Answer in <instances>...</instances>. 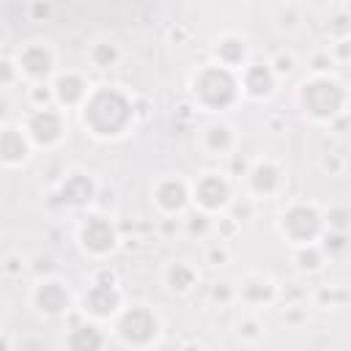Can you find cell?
<instances>
[{"instance_id": "cell-1", "label": "cell", "mask_w": 351, "mask_h": 351, "mask_svg": "<svg viewBox=\"0 0 351 351\" xmlns=\"http://www.w3.org/2000/svg\"><path fill=\"white\" fill-rule=\"evenodd\" d=\"M80 115H82V126L93 137L112 140V137H121L132 126L134 104L123 90L101 85L88 93V99L80 107Z\"/></svg>"}, {"instance_id": "cell-2", "label": "cell", "mask_w": 351, "mask_h": 351, "mask_svg": "<svg viewBox=\"0 0 351 351\" xmlns=\"http://www.w3.org/2000/svg\"><path fill=\"white\" fill-rule=\"evenodd\" d=\"M189 90H192L195 104H200L208 112H219V110H228L239 99V77L233 69L211 63L192 74Z\"/></svg>"}, {"instance_id": "cell-3", "label": "cell", "mask_w": 351, "mask_h": 351, "mask_svg": "<svg viewBox=\"0 0 351 351\" xmlns=\"http://www.w3.org/2000/svg\"><path fill=\"white\" fill-rule=\"evenodd\" d=\"M299 99H302V107L310 118L332 121L335 115L343 112L348 93H346V85L340 80H335L329 74H315L299 85Z\"/></svg>"}, {"instance_id": "cell-4", "label": "cell", "mask_w": 351, "mask_h": 351, "mask_svg": "<svg viewBox=\"0 0 351 351\" xmlns=\"http://www.w3.org/2000/svg\"><path fill=\"white\" fill-rule=\"evenodd\" d=\"M159 315L148 307V304H132V307H123L118 313V321H115V335L121 343L132 346V348H148L156 343L159 337Z\"/></svg>"}, {"instance_id": "cell-5", "label": "cell", "mask_w": 351, "mask_h": 351, "mask_svg": "<svg viewBox=\"0 0 351 351\" xmlns=\"http://www.w3.org/2000/svg\"><path fill=\"white\" fill-rule=\"evenodd\" d=\"M321 228H324V217L313 203H291L280 214V233L296 247L313 244L321 236Z\"/></svg>"}, {"instance_id": "cell-6", "label": "cell", "mask_w": 351, "mask_h": 351, "mask_svg": "<svg viewBox=\"0 0 351 351\" xmlns=\"http://www.w3.org/2000/svg\"><path fill=\"white\" fill-rule=\"evenodd\" d=\"M25 134L30 143L36 145H55L63 140L66 134V118L60 110L55 107H36L30 115H27V123H25Z\"/></svg>"}, {"instance_id": "cell-7", "label": "cell", "mask_w": 351, "mask_h": 351, "mask_svg": "<svg viewBox=\"0 0 351 351\" xmlns=\"http://www.w3.org/2000/svg\"><path fill=\"white\" fill-rule=\"evenodd\" d=\"M80 244H82L85 252L101 258V255H107V252L115 250V244H118V230H115V225H112L107 217H101V214H88V217L82 219V225H80Z\"/></svg>"}, {"instance_id": "cell-8", "label": "cell", "mask_w": 351, "mask_h": 351, "mask_svg": "<svg viewBox=\"0 0 351 351\" xmlns=\"http://www.w3.org/2000/svg\"><path fill=\"white\" fill-rule=\"evenodd\" d=\"M189 197H195L203 211H219V208H225L228 200H230V184H228V178L219 176V173H203V176L195 181Z\"/></svg>"}, {"instance_id": "cell-9", "label": "cell", "mask_w": 351, "mask_h": 351, "mask_svg": "<svg viewBox=\"0 0 351 351\" xmlns=\"http://www.w3.org/2000/svg\"><path fill=\"white\" fill-rule=\"evenodd\" d=\"M93 197H96V181H93L88 173H82V170L69 173V176L60 181V186L55 189V200H58L60 206H69V208H82V206H88Z\"/></svg>"}, {"instance_id": "cell-10", "label": "cell", "mask_w": 351, "mask_h": 351, "mask_svg": "<svg viewBox=\"0 0 351 351\" xmlns=\"http://www.w3.org/2000/svg\"><path fill=\"white\" fill-rule=\"evenodd\" d=\"M82 313L93 318H110L121 313V291L115 282H93L82 296Z\"/></svg>"}, {"instance_id": "cell-11", "label": "cell", "mask_w": 351, "mask_h": 351, "mask_svg": "<svg viewBox=\"0 0 351 351\" xmlns=\"http://www.w3.org/2000/svg\"><path fill=\"white\" fill-rule=\"evenodd\" d=\"M33 304L44 315H60V313H66L69 304H71V296H69L66 282L63 280H55V277H47L41 282H36V288H33Z\"/></svg>"}, {"instance_id": "cell-12", "label": "cell", "mask_w": 351, "mask_h": 351, "mask_svg": "<svg viewBox=\"0 0 351 351\" xmlns=\"http://www.w3.org/2000/svg\"><path fill=\"white\" fill-rule=\"evenodd\" d=\"M52 66H55V55H52V49H49L47 44H41V41L25 44V47L19 49V55H16V69H19L25 77H30V80H44V77L52 71Z\"/></svg>"}, {"instance_id": "cell-13", "label": "cell", "mask_w": 351, "mask_h": 351, "mask_svg": "<svg viewBox=\"0 0 351 351\" xmlns=\"http://www.w3.org/2000/svg\"><path fill=\"white\" fill-rule=\"evenodd\" d=\"M30 140L22 126H0V162L3 165H25L30 156Z\"/></svg>"}, {"instance_id": "cell-14", "label": "cell", "mask_w": 351, "mask_h": 351, "mask_svg": "<svg viewBox=\"0 0 351 351\" xmlns=\"http://www.w3.org/2000/svg\"><path fill=\"white\" fill-rule=\"evenodd\" d=\"M88 80L77 71H60L52 82V96L58 99V104L63 107H82V101L88 99Z\"/></svg>"}, {"instance_id": "cell-15", "label": "cell", "mask_w": 351, "mask_h": 351, "mask_svg": "<svg viewBox=\"0 0 351 351\" xmlns=\"http://www.w3.org/2000/svg\"><path fill=\"white\" fill-rule=\"evenodd\" d=\"M274 82H277V77L271 74L269 63H250L241 71L239 90H244V96H250V99H266L274 90Z\"/></svg>"}, {"instance_id": "cell-16", "label": "cell", "mask_w": 351, "mask_h": 351, "mask_svg": "<svg viewBox=\"0 0 351 351\" xmlns=\"http://www.w3.org/2000/svg\"><path fill=\"white\" fill-rule=\"evenodd\" d=\"M154 200L165 214H178L189 203V186L181 178H162L154 186Z\"/></svg>"}, {"instance_id": "cell-17", "label": "cell", "mask_w": 351, "mask_h": 351, "mask_svg": "<svg viewBox=\"0 0 351 351\" xmlns=\"http://www.w3.org/2000/svg\"><path fill=\"white\" fill-rule=\"evenodd\" d=\"M280 181H282L280 167L269 159H258L247 173V184L255 195H274L280 189Z\"/></svg>"}, {"instance_id": "cell-18", "label": "cell", "mask_w": 351, "mask_h": 351, "mask_svg": "<svg viewBox=\"0 0 351 351\" xmlns=\"http://www.w3.org/2000/svg\"><path fill=\"white\" fill-rule=\"evenodd\" d=\"M104 332L96 324H77L66 335V351H104Z\"/></svg>"}, {"instance_id": "cell-19", "label": "cell", "mask_w": 351, "mask_h": 351, "mask_svg": "<svg viewBox=\"0 0 351 351\" xmlns=\"http://www.w3.org/2000/svg\"><path fill=\"white\" fill-rule=\"evenodd\" d=\"M274 293H277L274 282H271L269 277H263V274H250V277H244V282H241V288H239V296H241L244 302H250V304H269V302L274 299Z\"/></svg>"}, {"instance_id": "cell-20", "label": "cell", "mask_w": 351, "mask_h": 351, "mask_svg": "<svg viewBox=\"0 0 351 351\" xmlns=\"http://www.w3.org/2000/svg\"><path fill=\"white\" fill-rule=\"evenodd\" d=\"M165 282H167L170 291H176V293H186V291L197 282V271H195L189 263L176 261V263H170V266L165 269Z\"/></svg>"}, {"instance_id": "cell-21", "label": "cell", "mask_w": 351, "mask_h": 351, "mask_svg": "<svg viewBox=\"0 0 351 351\" xmlns=\"http://www.w3.org/2000/svg\"><path fill=\"white\" fill-rule=\"evenodd\" d=\"M244 52H247V49H244V41L236 38V36H228V38H222L219 47H217V60H219V66H225V69H236V66H241Z\"/></svg>"}, {"instance_id": "cell-22", "label": "cell", "mask_w": 351, "mask_h": 351, "mask_svg": "<svg viewBox=\"0 0 351 351\" xmlns=\"http://www.w3.org/2000/svg\"><path fill=\"white\" fill-rule=\"evenodd\" d=\"M203 143H206L208 151L225 154V151H230V145H233V129H230L228 123H211V126L203 132Z\"/></svg>"}, {"instance_id": "cell-23", "label": "cell", "mask_w": 351, "mask_h": 351, "mask_svg": "<svg viewBox=\"0 0 351 351\" xmlns=\"http://www.w3.org/2000/svg\"><path fill=\"white\" fill-rule=\"evenodd\" d=\"M296 261H299V269H307V271H315L321 266V250L315 244H304L299 247L296 252Z\"/></svg>"}, {"instance_id": "cell-24", "label": "cell", "mask_w": 351, "mask_h": 351, "mask_svg": "<svg viewBox=\"0 0 351 351\" xmlns=\"http://www.w3.org/2000/svg\"><path fill=\"white\" fill-rule=\"evenodd\" d=\"M90 60H93L99 69H107L110 63L118 60V49H115L112 44H96V47L90 49Z\"/></svg>"}, {"instance_id": "cell-25", "label": "cell", "mask_w": 351, "mask_h": 351, "mask_svg": "<svg viewBox=\"0 0 351 351\" xmlns=\"http://www.w3.org/2000/svg\"><path fill=\"white\" fill-rule=\"evenodd\" d=\"M318 250H324V252H329V255H340V252L346 250V233H337V230L324 233V244H321Z\"/></svg>"}, {"instance_id": "cell-26", "label": "cell", "mask_w": 351, "mask_h": 351, "mask_svg": "<svg viewBox=\"0 0 351 351\" xmlns=\"http://www.w3.org/2000/svg\"><path fill=\"white\" fill-rule=\"evenodd\" d=\"M326 222H329V230H337V233H346V225H348V208H329L326 214Z\"/></svg>"}, {"instance_id": "cell-27", "label": "cell", "mask_w": 351, "mask_h": 351, "mask_svg": "<svg viewBox=\"0 0 351 351\" xmlns=\"http://www.w3.org/2000/svg\"><path fill=\"white\" fill-rule=\"evenodd\" d=\"M269 69H271V74H274V77L291 74V71H293V58H291V55H285V52H280V55H274V60L269 63Z\"/></svg>"}, {"instance_id": "cell-28", "label": "cell", "mask_w": 351, "mask_h": 351, "mask_svg": "<svg viewBox=\"0 0 351 351\" xmlns=\"http://www.w3.org/2000/svg\"><path fill=\"white\" fill-rule=\"evenodd\" d=\"M16 74H19L16 63H14V60H8V58H0V88L11 85V82L16 80Z\"/></svg>"}, {"instance_id": "cell-29", "label": "cell", "mask_w": 351, "mask_h": 351, "mask_svg": "<svg viewBox=\"0 0 351 351\" xmlns=\"http://www.w3.org/2000/svg\"><path fill=\"white\" fill-rule=\"evenodd\" d=\"M313 69H315V74H326V69H332L329 52H326V55H315V58H313Z\"/></svg>"}, {"instance_id": "cell-30", "label": "cell", "mask_w": 351, "mask_h": 351, "mask_svg": "<svg viewBox=\"0 0 351 351\" xmlns=\"http://www.w3.org/2000/svg\"><path fill=\"white\" fill-rule=\"evenodd\" d=\"M206 228H208V219H206V214H195L192 219H189V230L195 233H206Z\"/></svg>"}, {"instance_id": "cell-31", "label": "cell", "mask_w": 351, "mask_h": 351, "mask_svg": "<svg viewBox=\"0 0 351 351\" xmlns=\"http://www.w3.org/2000/svg\"><path fill=\"white\" fill-rule=\"evenodd\" d=\"M49 96H52V90H47V88H41V85H38V88L33 90V101H36L38 107H44V104L49 101Z\"/></svg>"}, {"instance_id": "cell-32", "label": "cell", "mask_w": 351, "mask_h": 351, "mask_svg": "<svg viewBox=\"0 0 351 351\" xmlns=\"http://www.w3.org/2000/svg\"><path fill=\"white\" fill-rule=\"evenodd\" d=\"M208 258H211L214 266H219L222 261H228V250H225V247H214V250L208 252Z\"/></svg>"}, {"instance_id": "cell-33", "label": "cell", "mask_w": 351, "mask_h": 351, "mask_svg": "<svg viewBox=\"0 0 351 351\" xmlns=\"http://www.w3.org/2000/svg\"><path fill=\"white\" fill-rule=\"evenodd\" d=\"M219 296H222V299H230V296H233V288H230L228 282H217V285H214V299H219Z\"/></svg>"}, {"instance_id": "cell-34", "label": "cell", "mask_w": 351, "mask_h": 351, "mask_svg": "<svg viewBox=\"0 0 351 351\" xmlns=\"http://www.w3.org/2000/svg\"><path fill=\"white\" fill-rule=\"evenodd\" d=\"M321 165H324V167H329V170H340V165H343V162H340L337 156H332V154H329V156H324V162H321Z\"/></svg>"}, {"instance_id": "cell-35", "label": "cell", "mask_w": 351, "mask_h": 351, "mask_svg": "<svg viewBox=\"0 0 351 351\" xmlns=\"http://www.w3.org/2000/svg\"><path fill=\"white\" fill-rule=\"evenodd\" d=\"M255 329H258V324H255V321H247V324H244V335H247V337H255V335H258Z\"/></svg>"}, {"instance_id": "cell-36", "label": "cell", "mask_w": 351, "mask_h": 351, "mask_svg": "<svg viewBox=\"0 0 351 351\" xmlns=\"http://www.w3.org/2000/svg\"><path fill=\"white\" fill-rule=\"evenodd\" d=\"M16 263H19L16 258H8V266H5V269H8V271H19V266H16Z\"/></svg>"}, {"instance_id": "cell-37", "label": "cell", "mask_w": 351, "mask_h": 351, "mask_svg": "<svg viewBox=\"0 0 351 351\" xmlns=\"http://www.w3.org/2000/svg\"><path fill=\"white\" fill-rule=\"evenodd\" d=\"M0 351H8V340L0 335Z\"/></svg>"}, {"instance_id": "cell-38", "label": "cell", "mask_w": 351, "mask_h": 351, "mask_svg": "<svg viewBox=\"0 0 351 351\" xmlns=\"http://www.w3.org/2000/svg\"><path fill=\"white\" fill-rule=\"evenodd\" d=\"M5 107H8V104H5V101H0V115H5Z\"/></svg>"}, {"instance_id": "cell-39", "label": "cell", "mask_w": 351, "mask_h": 351, "mask_svg": "<svg viewBox=\"0 0 351 351\" xmlns=\"http://www.w3.org/2000/svg\"><path fill=\"white\" fill-rule=\"evenodd\" d=\"M0 38H3V25H0Z\"/></svg>"}, {"instance_id": "cell-40", "label": "cell", "mask_w": 351, "mask_h": 351, "mask_svg": "<svg viewBox=\"0 0 351 351\" xmlns=\"http://www.w3.org/2000/svg\"><path fill=\"white\" fill-rule=\"evenodd\" d=\"M0 318H3V304H0Z\"/></svg>"}]
</instances>
